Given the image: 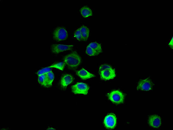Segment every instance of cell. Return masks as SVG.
Returning a JSON list of instances; mask_svg holds the SVG:
<instances>
[{"mask_svg":"<svg viewBox=\"0 0 173 130\" xmlns=\"http://www.w3.org/2000/svg\"><path fill=\"white\" fill-rule=\"evenodd\" d=\"M63 60L65 64L69 68L73 69L80 66L81 62V58L77 53L74 52L65 55Z\"/></svg>","mask_w":173,"mask_h":130,"instance_id":"obj_1","label":"cell"},{"mask_svg":"<svg viewBox=\"0 0 173 130\" xmlns=\"http://www.w3.org/2000/svg\"><path fill=\"white\" fill-rule=\"evenodd\" d=\"M107 96L112 103L116 104H122L124 101V96L122 92L118 90L111 92L107 95Z\"/></svg>","mask_w":173,"mask_h":130,"instance_id":"obj_2","label":"cell"},{"mask_svg":"<svg viewBox=\"0 0 173 130\" xmlns=\"http://www.w3.org/2000/svg\"><path fill=\"white\" fill-rule=\"evenodd\" d=\"M72 91L73 94L87 95L90 87L87 84L83 82H78L72 86Z\"/></svg>","mask_w":173,"mask_h":130,"instance_id":"obj_3","label":"cell"},{"mask_svg":"<svg viewBox=\"0 0 173 130\" xmlns=\"http://www.w3.org/2000/svg\"><path fill=\"white\" fill-rule=\"evenodd\" d=\"M68 36V32L64 27H58L55 29L53 32V38L58 42L65 40Z\"/></svg>","mask_w":173,"mask_h":130,"instance_id":"obj_4","label":"cell"},{"mask_svg":"<svg viewBox=\"0 0 173 130\" xmlns=\"http://www.w3.org/2000/svg\"><path fill=\"white\" fill-rule=\"evenodd\" d=\"M153 84L149 78L140 80L137 86V89L142 91H149L153 88Z\"/></svg>","mask_w":173,"mask_h":130,"instance_id":"obj_5","label":"cell"},{"mask_svg":"<svg viewBox=\"0 0 173 130\" xmlns=\"http://www.w3.org/2000/svg\"><path fill=\"white\" fill-rule=\"evenodd\" d=\"M74 47L73 45H53L51 46L52 52L58 54L65 51L71 50Z\"/></svg>","mask_w":173,"mask_h":130,"instance_id":"obj_6","label":"cell"},{"mask_svg":"<svg viewBox=\"0 0 173 130\" xmlns=\"http://www.w3.org/2000/svg\"><path fill=\"white\" fill-rule=\"evenodd\" d=\"M117 118L115 115L113 113L109 114L105 117L104 124L107 128L113 129L116 126Z\"/></svg>","mask_w":173,"mask_h":130,"instance_id":"obj_7","label":"cell"},{"mask_svg":"<svg viewBox=\"0 0 173 130\" xmlns=\"http://www.w3.org/2000/svg\"><path fill=\"white\" fill-rule=\"evenodd\" d=\"M99 74L100 78L104 80L113 79L116 76L115 70L112 68L99 72Z\"/></svg>","mask_w":173,"mask_h":130,"instance_id":"obj_8","label":"cell"},{"mask_svg":"<svg viewBox=\"0 0 173 130\" xmlns=\"http://www.w3.org/2000/svg\"><path fill=\"white\" fill-rule=\"evenodd\" d=\"M74 78L70 74H65L63 76L61 79L60 85L62 89H65L73 82Z\"/></svg>","mask_w":173,"mask_h":130,"instance_id":"obj_9","label":"cell"},{"mask_svg":"<svg viewBox=\"0 0 173 130\" xmlns=\"http://www.w3.org/2000/svg\"><path fill=\"white\" fill-rule=\"evenodd\" d=\"M148 122L151 127L157 128L161 126V118L157 115L151 116L149 117Z\"/></svg>","mask_w":173,"mask_h":130,"instance_id":"obj_10","label":"cell"},{"mask_svg":"<svg viewBox=\"0 0 173 130\" xmlns=\"http://www.w3.org/2000/svg\"><path fill=\"white\" fill-rule=\"evenodd\" d=\"M77 75L82 79L86 80L94 77L93 74L91 73L85 69L82 68L76 73Z\"/></svg>","mask_w":173,"mask_h":130,"instance_id":"obj_11","label":"cell"},{"mask_svg":"<svg viewBox=\"0 0 173 130\" xmlns=\"http://www.w3.org/2000/svg\"><path fill=\"white\" fill-rule=\"evenodd\" d=\"M81 15L84 18H88L93 15L92 10L88 7L85 6L82 8L80 10Z\"/></svg>","mask_w":173,"mask_h":130,"instance_id":"obj_12","label":"cell"},{"mask_svg":"<svg viewBox=\"0 0 173 130\" xmlns=\"http://www.w3.org/2000/svg\"><path fill=\"white\" fill-rule=\"evenodd\" d=\"M46 88H49L52 85V83L55 79V75L53 72L51 71L46 75Z\"/></svg>","mask_w":173,"mask_h":130,"instance_id":"obj_13","label":"cell"},{"mask_svg":"<svg viewBox=\"0 0 173 130\" xmlns=\"http://www.w3.org/2000/svg\"><path fill=\"white\" fill-rule=\"evenodd\" d=\"M82 34L83 36V41H86L87 39L89 36L90 29L89 28L83 25L80 27Z\"/></svg>","mask_w":173,"mask_h":130,"instance_id":"obj_14","label":"cell"},{"mask_svg":"<svg viewBox=\"0 0 173 130\" xmlns=\"http://www.w3.org/2000/svg\"><path fill=\"white\" fill-rule=\"evenodd\" d=\"M90 47L93 49L97 52L100 54L102 52V47L101 45L96 42L90 43L88 45Z\"/></svg>","mask_w":173,"mask_h":130,"instance_id":"obj_15","label":"cell"},{"mask_svg":"<svg viewBox=\"0 0 173 130\" xmlns=\"http://www.w3.org/2000/svg\"><path fill=\"white\" fill-rule=\"evenodd\" d=\"M86 54L90 56H96L98 55L99 54V53L90 47L89 45L86 48Z\"/></svg>","mask_w":173,"mask_h":130,"instance_id":"obj_16","label":"cell"},{"mask_svg":"<svg viewBox=\"0 0 173 130\" xmlns=\"http://www.w3.org/2000/svg\"><path fill=\"white\" fill-rule=\"evenodd\" d=\"M65 64L64 62H60L58 63L54 64L50 66V68H55L59 70L63 71L64 70V69L65 66Z\"/></svg>","mask_w":173,"mask_h":130,"instance_id":"obj_17","label":"cell"},{"mask_svg":"<svg viewBox=\"0 0 173 130\" xmlns=\"http://www.w3.org/2000/svg\"><path fill=\"white\" fill-rule=\"evenodd\" d=\"M51 71H51V69L49 67H46V68L40 70L37 72L36 74L38 76L41 75H45Z\"/></svg>","mask_w":173,"mask_h":130,"instance_id":"obj_18","label":"cell"},{"mask_svg":"<svg viewBox=\"0 0 173 130\" xmlns=\"http://www.w3.org/2000/svg\"><path fill=\"white\" fill-rule=\"evenodd\" d=\"M38 82L39 84L43 86L46 87V75L39 76Z\"/></svg>","mask_w":173,"mask_h":130,"instance_id":"obj_19","label":"cell"},{"mask_svg":"<svg viewBox=\"0 0 173 130\" xmlns=\"http://www.w3.org/2000/svg\"><path fill=\"white\" fill-rule=\"evenodd\" d=\"M74 36L78 41H83L82 34V32L80 28L76 30L75 32Z\"/></svg>","mask_w":173,"mask_h":130,"instance_id":"obj_20","label":"cell"},{"mask_svg":"<svg viewBox=\"0 0 173 130\" xmlns=\"http://www.w3.org/2000/svg\"><path fill=\"white\" fill-rule=\"evenodd\" d=\"M111 68H112V67L109 64H102L99 67V71H102L105 70L110 69Z\"/></svg>","mask_w":173,"mask_h":130,"instance_id":"obj_21","label":"cell"},{"mask_svg":"<svg viewBox=\"0 0 173 130\" xmlns=\"http://www.w3.org/2000/svg\"><path fill=\"white\" fill-rule=\"evenodd\" d=\"M173 39L172 37L171 40V41L169 43V45L171 47V48H173Z\"/></svg>","mask_w":173,"mask_h":130,"instance_id":"obj_22","label":"cell"},{"mask_svg":"<svg viewBox=\"0 0 173 130\" xmlns=\"http://www.w3.org/2000/svg\"><path fill=\"white\" fill-rule=\"evenodd\" d=\"M48 129H55L53 128H48Z\"/></svg>","mask_w":173,"mask_h":130,"instance_id":"obj_23","label":"cell"}]
</instances>
